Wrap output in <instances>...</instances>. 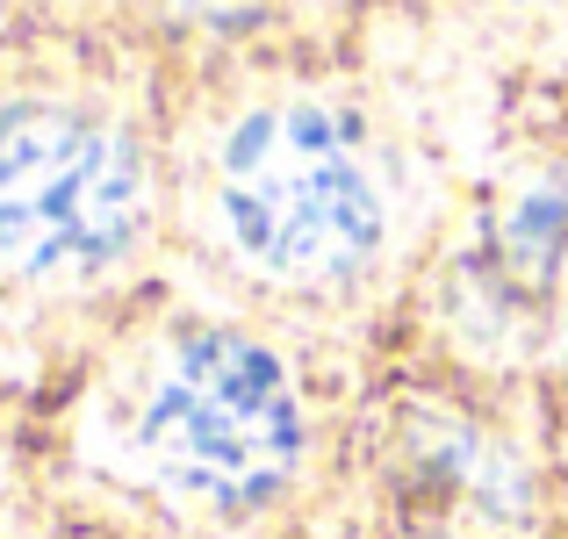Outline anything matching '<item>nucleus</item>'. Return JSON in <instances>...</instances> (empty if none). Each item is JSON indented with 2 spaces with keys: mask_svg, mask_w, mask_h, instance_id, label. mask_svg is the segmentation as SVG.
Masks as SVG:
<instances>
[{
  "mask_svg": "<svg viewBox=\"0 0 568 539\" xmlns=\"http://www.w3.org/2000/svg\"><path fill=\"white\" fill-rule=\"evenodd\" d=\"M216 209L252 266L332 288L382 252V194L353 130L317 101H266L223 138Z\"/></svg>",
  "mask_w": 568,
  "mask_h": 539,
  "instance_id": "obj_1",
  "label": "nucleus"
},
{
  "mask_svg": "<svg viewBox=\"0 0 568 539\" xmlns=\"http://www.w3.org/2000/svg\"><path fill=\"white\" fill-rule=\"evenodd\" d=\"M138 237L144 159L123 130L58 101L0 115V260L37 281H87Z\"/></svg>",
  "mask_w": 568,
  "mask_h": 539,
  "instance_id": "obj_2",
  "label": "nucleus"
},
{
  "mask_svg": "<svg viewBox=\"0 0 568 539\" xmlns=\"http://www.w3.org/2000/svg\"><path fill=\"white\" fill-rule=\"evenodd\" d=\"M144 454L202 504H260L303 460V403L266 346L187 332L144 403Z\"/></svg>",
  "mask_w": 568,
  "mask_h": 539,
  "instance_id": "obj_3",
  "label": "nucleus"
},
{
  "mask_svg": "<svg viewBox=\"0 0 568 539\" xmlns=\"http://www.w3.org/2000/svg\"><path fill=\"white\" fill-rule=\"evenodd\" d=\"M561 231H568V202L561 194H532V202H518L511 231H504V252H511L518 274L547 281V266L561 260Z\"/></svg>",
  "mask_w": 568,
  "mask_h": 539,
  "instance_id": "obj_4",
  "label": "nucleus"
}]
</instances>
